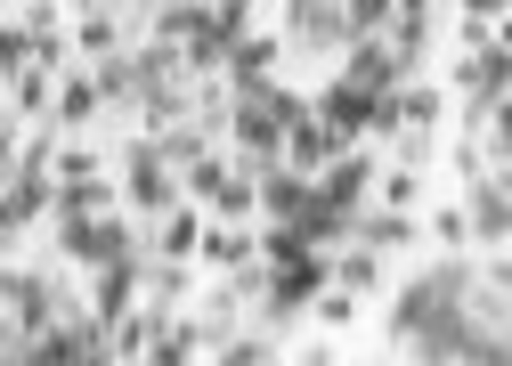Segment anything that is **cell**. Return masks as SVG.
<instances>
[{"instance_id":"5","label":"cell","mask_w":512,"mask_h":366,"mask_svg":"<svg viewBox=\"0 0 512 366\" xmlns=\"http://www.w3.org/2000/svg\"><path fill=\"white\" fill-rule=\"evenodd\" d=\"M0 310H9V326L25 342V334H41L57 310H66V293H57V277H41V269H9L0 261Z\"/></svg>"},{"instance_id":"14","label":"cell","mask_w":512,"mask_h":366,"mask_svg":"<svg viewBox=\"0 0 512 366\" xmlns=\"http://www.w3.org/2000/svg\"><path fill=\"white\" fill-rule=\"evenodd\" d=\"M196 236H204V212H187V196L171 212H155V261H196Z\"/></svg>"},{"instance_id":"31","label":"cell","mask_w":512,"mask_h":366,"mask_svg":"<svg viewBox=\"0 0 512 366\" xmlns=\"http://www.w3.org/2000/svg\"><path fill=\"white\" fill-rule=\"evenodd\" d=\"M504 9L512 0H456V17H496V25H504Z\"/></svg>"},{"instance_id":"17","label":"cell","mask_w":512,"mask_h":366,"mask_svg":"<svg viewBox=\"0 0 512 366\" xmlns=\"http://www.w3.org/2000/svg\"><path fill=\"white\" fill-rule=\"evenodd\" d=\"M90 82H98L106 106H139V57H131V41H122L114 57H98V74H90Z\"/></svg>"},{"instance_id":"23","label":"cell","mask_w":512,"mask_h":366,"mask_svg":"<svg viewBox=\"0 0 512 366\" xmlns=\"http://www.w3.org/2000/svg\"><path fill=\"white\" fill-rule=\"evenodd\" d=\"M252 17H261L252 0H204V25H212V41H220V49H228L236 33H252Z\"/></svg>"},{"instance_id":"29","label":"cell","mask_w":512,"mask_h":366,"mask_svg":"<svg viewBox=\"0 0 512 366\" xmlns=\"http://www.w3.org/2000/svg\"><path fill=\"white\" fill-rule=\"evenodd\" d=\"M431 236L447 244V253H464V244H472V228H464V204H447V212H431Z\"/></svg>"},{"instance_id":"16","label":"cell","mask_w":512,"mask_h":366,"mask_svg":"<svg viewBox=\"0 0 512 366\" xmlns=\"http://www.w3.org/2000/svg\"><path fill=\"white\" fill-rule=\"evenodd\" d=\"M98 114H106V98H98V82H90V74L57 82V98H49V122H57V131H82V122H98Z\"/></svg>"},{"instance_id":"6","label":"cell","mask_w":512,"mask_h":366,"mask_svg":"<svg viewBox=\"0 0 512 366\" xmlns=\"http://www.w3.org/2000/svg\"><path fill=\"white\" fill-rule=\"evenodd\" d=\"M415 66L399 57V41L391 33H358V41H342V82L350 90H366V98H382L391 82H407Z\"/></svg>"},{"instance_id":"3","label":"cell","mask_w":512,"mask_h":366,"mask_svg":"<svg viewBox=\"0 0 512 366\" xmlns=\"http://www.w3.org/2000/svg\"><path fill=\"white\" fill-rule=\"evenodd\" d=\"M114 188H122V204H131L139 220H155V212H171L179 204V171L163 163V147L139 131L131 147H122V179H114Z\"/></svg>"},{"instance_id":"1","label":"cell","mask_w":512,"mask_h":366,"mask_svg":"<svg viewBox=\"0 0 512 366\" xmlns=\"http://www.w3.org/2000/svg\"><path fill=\"white\" fill-rule=\"evenodd\" d=\"M472 253H447L431 277H415V285H399V301H391V318H382V326H391V342H407L415 326H431L439 310H456V301H472Z\"/></svg>"},{"instance_id":"11","label":"cell","mask_w":512,"mask_h":366,"mask_svg":"<svg viewBox=\"0 0 512 366\" xmlns=\"http://www.w3.org/2000/svg\"><path fill=\"white\" fill-rule=\"evenodd\" d=\"M342 147H350V139H334L326 122H317V114L301 106V114L285 122V147H277V163H293V171H326V163H334Z\"/></svg>"},{"instance_id":"30","label":"cell","mask_w":512,"mask_h":366,"mask_svg":"<svg viewBox=\"0 0 512 366\" xmlns=\"http://www.w3.org/2000/svg\"><path fill=\"white\" fill-rule=\"evenodd\" d=\"M488 41H504L496 17H464V25H456V49H488Z\"/></svg>"},{"instance_id":"9","label":"cell","mask_w":512,"mask_h":366,"mask_svg":"<svg viewBox=\"0 0 512 366\" xmlns=\"http://www.w3.org/2000/svg\"><path fill=\"white\" fill-rule=\"evenodd\" d=\"M90 277H98V285H90V310H98L106 326H114V318L147 293V261H139V253H114V261H98Z\"/></svg>"},{"instance_id":"19","label":"cell","mask_w":512,"mask_h":366,"mask_svg":"<svg viewBox=\"0 0 512 366\" xmlns=\"http://www.w3.org/2000/svg\"><path fill=\"white\" fill-rule=\"evenodd\" d=\"M220 179H228V155H220V147H204L196 163L179 171V196H187V204H212V196H220Z\"/></svg>"},{"instance_id":"32","label":"cell","mask_w":512,"mask_h":366,"mask_svg":"<svg viewBox=\"0 0 512 366\" xmlns=\"http://www.w3.org/2000/svg\"><path fill=\"white\" fill-rule=\"evenodd\" d=\"M17 171V122H0V179Z\"/></svg>"},{"instance_id":"7","label":"cell","mask_w":512,"mask_h":366,"mask_svg":"<svg viewBox=\"0 0 512 366\" xmlns=\"http://www.w3.org/2000/svg\"><path fill=\"white\" fill-rule=\"evenodd\" d=\"M350 25H342V0H285V49L301 57H342Z\"/></svg>"},{"instance_id":"26","label":"cell","mask_w":512,"mask_h":366,"mask_svg":"<svg viewBox=\"0 0 512 366\" xmlns=\"http://www.w3.org/2000/svg\"><path fill=\"white\" fill-rule=\"evenodd\" d=\"M366 196H382L391 212H407V204L423 196V179H415V163H399V171H374V188H366Z\"/></svg>"},{"instance_id":"13","label":"cell","mask_w":512,"mask_h":366,"mask_svg":"<svg viewBox=\"0 0 512 366\" xmlns=\"http://www.w3.org/2000/svg\"><path fill=\"white\" fill-rule=\"evenodd\" d=\"M212 342H220V334L204 326V310H187V318H163V334L147 342V358H155V366H179V358H204Z\"/></svg>"},{"instance_id":"18","label":"cell","mask_w":512,"mask_h":366,"mask_svg":"<svg viewBox=\"0 0 512 366\" xmlns=\"http://www.w3.org/2000/svg\"><path fill=\"white\" fill-rule=\"evenodd\" d=\"M114 17H122V9H82V17H74V41H82V57H114L122 41H131Z\"/></svg>"},{"instance_id":"33","label":"cell","mask_w":512,"mask_h":366,"mask_svg":"<svg viewBox=\"0 0 512 366\" xmlns=\"http://www.w3.org/2000/svg\"><path fill=\"white\" fill-rule=\"evenodd\" d=\"M90 9H114V0H90Z\"/></svg>"},{"instance_id":"12","label":"cell","mask_w":512,"mask_h":366,"mask_svg":"<svg viewBox=\"0 0 512 366\" xmlns=\"http://www.w3.org/2000/svg\"><path fill=\"white\" fill-rule=\"evenodd\" d=\"M415 236H423V228H415L407 212H391V204H374V212H366V204H358V212H350V236H342V244H366V253H407Z\"/></svg>"},{"instance_id":"4","label":"cell","mask_w":512,"mask_h":366,"mask_svg":"<svg viewBox=\"0 0 512 366\" xmlns=\"http://www.w3.org/2000/svg\"><path fill=\"white\" fill-rule=\"evenodd\" d=\"M439 114H447V90L407 74V82H391V90L374 98V131H366V139H431Z\"/></svg>"},{"instance_id":"2","label":"cell","mask_w":512,"mask_h":366,"mask_svg":"<svg viewBox=\"0 0 512 366\" xmlns=\"http://www.w3.org/2000/svg\"><path fill=\"white\" fill-rule=\"evenodd\" d=\"M407 350H415V358H472V366H496V358H504V334H496L488 318H472V301H456V310H439L431 326H415Z\"/></svg>"},{"instance_id":"10","label":"cell","mask_w":512,"mask_h":366,"mask_svg":"<svg viewBox=\"0 0 512 366\" xmlns=\"http://www.w3.org/2000/svg\"><path fill=\"white\" fill-rule=\"evenodd\" d=\"M309 114H317V122H326V131H334V139H366V131H374V98H366V90H350L342 74H334L326 90H317V98H309Z\"/></svg>"},{"instance_id":"15","label":"cell","mask_w":512,"mask_h":366,"mask_svg":"<svg viewBox=\"0 0 512 366\" xmlns=\"http://www.w3.org/2000/svg\"><path fill=\"white\" fill-rule=\"evenodd\" d=\"M49 98H57V74H49V66H17V74H9V122H17V131L49 114Z\"/></svg>"},{"instance_id":"8","label":"cell","mask_w":512,"mask_h":366,"mask_svg":"<svg viewBox=\"0 0 512 366\" xmlns=\"http://www.w3.org/2000/svg\"><path fill=\"white\" fill-rule=\"evenodd\" d=\"M464 228L488 244V253H504V236H512V196H504V163L472 171V188H464Z\"/></svg>"},{"instance_id":"20","label":"cell","mask_w":512,"mask_h":366,"mask_svg":"<svg viewBox=\"0 0 512 366\" xmlns=\"http://www.w3.org/2000/svg\"><path fill=\"white\" fill-rule=\"evenodd\" d=\"M212 220H261V196H252V171H228L220 179V196L204 204Z\"/></svg>"},{"instance_id":"28","label":"cell","mask_w":512,"mask_h":366,"mask_svg":"<svg viewBox=\"0 0 512 366\" xmlns=\"http://www.w3.org/2000/svg\"><path fill=\"white\" fill-rule=\"evenodd\" d=\"M342 25H350V41L382 33V25H391V0H342Z\"/></svg>"},{"instance_id":"22","label":"cell","mask_w":512,"mask_h":366,"mask_svg":"<svg viewBox=\"0 0 512 366\" xmlns=\"http://www.w3.org/2000/svg\"><path fill=\"white\" fill-rule=\"evenodd\" d=\"M204 25V0H155V41H187V33H196Z\"/></svg>"},{"instance_id":"21","label":"cell","mask_w":512,"mask_h":366,"mask_svg":"<svg viewBox=\"0 0 512 366\" xmlns=\"http://www.w3.org/2000/svg\"><path fill=\"white\" fill-rule=\"evenodd\" d=\"M147 293H155V301H171V310H179V301L196 293V261H147Z\"/></svg>"},{"instance_id":"24","label":"cell","mask_w":512,"mask_h":366,"mask_svg":"<svg viewBox=\"0 0 512 366\" xmlns=\"http://www.w3.org/2000/svg\"><path fill=\"white\" fill-rule=\"evenodd\" d=\"M90 171H106L98 147H74V139H57V147H49V179H90Z\"/></svg>"},{"instance_id":"27","label":"cell","mask_w":512,"mask_h":366,"mask_svg":"<svg viewBox=\"0 0 512 366\" xmlns=\"http://www.w3.org/2000/svg\"><path fill=\"white\" fill-rule=\"evenodd\" d=\"M17 66H33V33H25V17H0V82Z\"/></svg>"},{"instance_id":"25","label":"cell","mask_w":512,"mask_h":366,"mask_svg":"<svg viewBox=\"0 0 512 366\" xmlns=\"http://www.w3.org/2000/svg\"><path fill=\"white\" fill-rule=\"evenodd\" d=\"M277 342H269V326H252V334H220L212 342V358H228V366H261Z\"/></svg>"}]
</instances>
